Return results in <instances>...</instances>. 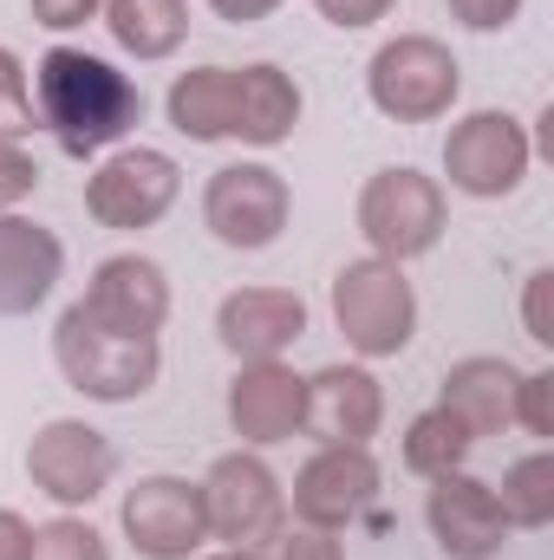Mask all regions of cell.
I'll use <instances>...</instances> for the list:
<instances>
[{
  "instance_id": "cell-1",
  "label": "cell",
  "mask_w": 554,
  "mask_h": 560,
  "mask_svg": "<svg viewBox=\"0 0 554 560\" xmlns=\"http://www.w3.org/2000/svg\"><path fill=\"white\" fill-rule=\"evenodd\" d=\"M300 98L293 85L280 79L275 66H249V72H189L176 92H170V118L176 131L189 138H255V143H275L287 125H293Z\"/></svg>"
},
{
  "instance_id": "cell-2",
  "label": "cell",
  "mask_w": 554,
  "mask_h": 560,
  "mask_svg": "<svg viewBox=\"0 0 554 560\" xmlns=\"http://www.w3.org/2000/svg\"><path fill=\"white\" fill-rule=\"evenodd\" d=\"M39 105H46V125L59 131L66 150H99V143L125 138L138 125V85L125 72H112L105 59L92 52H72V46H53L39 59Z\"/></svg>"
},
{
  "instance_id": "cell-3",
  "label": "cell",
  "mask_w": 554,
  "mask_h": 560,
  "mask_svg": "<svg viewBox=\"0 0 554 560\" xmlns=\"http://www.w3.org/2000/svg\"><path fill=\"white\" fill-rule=\"evenodd\" d=\"M59 365L92 398H138L157 378V339L150 332H118L99 313L72 306L66 326H59Z\"/></svg>"
},
{
  "instance_id": "cell-4",
  "label": "cell",
  "mask_w": 554,
  "mask_h": 560,
  "mask_svg": "<svg viewBox=\"0 0 554 560\" xmlns=\"http://www.w3.org/2000/svg\"><path fill=\"white\" fill-rule=\"evenodd\" d=\"M333 313L359 352H399L412 339V287L392 268H346L333 287Z\"/></svg>"
},
{
  "instance_id": "cell-5",
  "label": "cell",
  "mask_w": 554,
  "mask_h": 560,
  "mask_svg": "<svg viewBox=\"0 0 554 560\" xmlns=\"http://www.w3.org/2000/svg\"><path fill=\"white\" fill-rule=\"evenodd\" d=\"M372 98L392 112V118H437L450 98H457V66L450 52H437L430 39H399L379 52L372 66Z\"/></svg>"
},
{
  "instance_id": "cell-6",
  "label": "cell",
  "mask_w": 554,
  "mask_h": 560,
  "mask_svg": "<svg viewBox=\"0 0 554 560\" xmlns=\"http://www.w3.org/2000/svg\"><path fill=\"white\" fill-rule=\"evenodd\" d=\"M280 215H287V189H280L275 170H222L209 183V229L229 242V248H262L280 235Z\"/></svg>"
},
{
  "instance_id": "cell-7",
  "label": "cell",
  "mask_w": 554,
  "mask_h": 560,
  "mask_svg": "<svg viewBox=\"0 0 554 560\" xmlns=\"http://www.w3.org/2000/svg\"><path fill=\"white\" fill-rule=\"evenodd\" d=\"M125 528L138 541V555L150 560H183L203 541V495L189 482H170V476H150L131 489L125 502Z\"/></svg>"
},
{
  "instance_id": "cell-8",
  "label": "cell",
  "mask_w": 554,
  "mask_h": 560,
  "mask_svg": "<svg viewBox=\"0 0 554 560\" xmlns=\"http://www.w3.org/2000/svg\"><path fill=\"white\" fill-rule=\"evenodd\" d=\"M176 196V163L157 156V150H131L118 163H105L92 176V215L112 222V229H143L170 209Z\"/></svg>"
},
{
  "instance_id": "cell-9",
  "label": "cell",
  "mask_w": 554,
  "mask_h": 560,
  "mask_svg": "<svg viewBox=\"0 0 554 560\" xmlns=\"http://www.w3.org/2000/svg\"><path fill=\"white\" fill-rule=\"evenodd\" d=\"M203 522L229 541H262L280 522V489L275 476L255 463V456H222L216 476H209V502H203Z\"/></svg>"
},
{
  "instance_id": "cell-10",
  "label": "cell",
  "mask_w": 554,
  "mask_h": 560,
  "mask_svg": "<svg viewBox=\"0 0 554 560\" xmlns=\"http://www.w3.org/2000/svg\"><path fill=\"white\" fill-rule=\"evenodd\" d=\"M366 235L385 248V255H417L437 242V189L417 176V170H385L372 189H366Z\"/></svg>"
},
{
  "instance_id": "cell-11",
  "label": "cell",
  "mask_w": 554,
  "mask_h": 560,
  "mask_svg": "<svg viewBox=\"0 0 554 560\" xmlns=\"http://www.w3.org/2000/svg\"><path fill=\"white\" fill-rule=\"evenodd\" d=\"M443 163H450V183H457V189H470V196H503V189H516V176H522V163H529V143H522V131H516L509 118L483 112V118H470V125L450 138Z\"/></svg>"
},
{
  "instance_id": "cell-12",
  "label": "cell",
  "mask_w": 554,
  "mask_h": 560,
  "mask_svg": "<svg viewBox=\"0 0 554 560\" xmlns=\"http://www.w3.org/2000/svg\"><path fill=\"white\" fill-rule=\"evenodd\" d=\"M26 469H33V482H39L46 495H59V502H92V495L105 489V476H112V443H105L99 430H85V423H53V430L33 443Z\"/></svg>"
},
{
  "instance_id": "cell-13",
  "label": "cell",
  "mask_w": 554,
  "mask_h": 560,
  "mask_svg": "<svg viewBox=\"0 0 554 560\" xmlns=\"http://www.w3.org/2000/svg\"><path fill=\"white\" fill-rule=\"evenodd\" d=\"M372 489H379L372 456H366L359 443H333L326 456H313V463H307V476H300V489H293V509H300L307 522L333 528V522L359 515V509L372 502Z\"/></svg>"
},
{
  "instance_id": "cell-14",
  "label": "cell",
  "mask_w": 554,
  "mask_h": 560,
  "mask_svg": "<svg viewBox=\"0 0 554 560\" xmlns=\"http://www.w3.org/2000/svg\"><path fill=\"white\" fill-rule=\"evenodd\" d=\"M430 528L457 560H489L503 548V502L470 476H443L430 489Z\"/></svg>"
},
{
  "instance_id": "cell-15",
  "label": "cell",
  "mask_w": 554,
  "mask_h": 560,
  "mask_svg": "<svg viewBox=\"0 0 554 560\" xmlns=\"http://www.w3.org/2000/svg\"><path fill=\"white\" fill-rule=\"evenodd\" d=\"M163 306H170V293H163V275L150 261H105L92 300H85V313H99L118 332H157Z\"/></svg>"
},
{
  "instance_id": "cell-16",
  "label": "cell",
  "mask_w": 554,
  "mask_h": 560,
  "mask_svg": "<svg viewBox=\"0 0 554 560\" xmlns=\"http://www.w3.org/2000/svg\"><path fill=\"white\" fill-rule=\"evenodd\" d=\"M300 418L313 423L326 443H366L372 423H379V392H372L366 372H320Z\"/></svg>"
},
{
  "instance_id": "cell-17",
  "label": "cell",
  "mask_w": 554,
  "mask_h": 560,
  "mask_svg": "<svg viewBox=\"0 0 554 560\" xmlns=\"http://www.w3.org/2000/svg\"><path fill=\"white\" fill-rule=\"evenodd\" d=\"M229 411H235V430H242V436L275 443V436H287V430L300 423V411H307V385H300L293 372H280V365H255V372L235 385Z\"/></svg>"
},
{
  "instance_id": "cell-18",
  "label": "cell",
  "mask_w": 554,
  "mask_h": 560,
  "mask_svg": "<svg viewBox=\"0 0 554 560\" xmlns=\"http://www.w3.org/2000/svg\"><path fill=\"white\" fill-rule=\"evenodd\" d=\"M53 275H59L53 235H39L26 222H0V313H20V306L46 300Z\"/></svg>"
},
{
  "instance_id": "cell-19",
  "label": "cell",
  "mask_w": 554,
  "mask_h": 560,
  "mask_svg": "<svg viewBox=\"0 0 554 560\" xmlns=\"http://www.w3.org/2000/svg\"><path fill=\"white\" fill-rule=\"evenodd\" d=\"M300 326H307V313H300L293 293H235V300L222 306V339H229L235 352H255V359L280 352Z\"/></svg>"
},
{
  "instance_id": "cell-20",
  "label": "cell",
  "mask_w": 554,
  "mask_h": 560,
  "mask_svg": "<svg viewBox=\"0 0 554 560\" xmlns=\"http://www.w3.org/2000/svg\"><path fill=\"white\" fill-rule=\"evenodd\" d=\"M516 385H522V378H516L509 365H496V359H470V365L450 372L443 411L463 423V430H496V423L509 418V392H516Z\"/></svg>"
},
{
  "instance_id": "cell-21",
  "label": "cell",
  "mask_w": 554,
  "mask_h": 560,
  "mask_svg": "<svg viewBox=\"0 0 554 560\" xmlns=\"http://www.w3.org/2000/svg\"><path fill=\"white\" fill-rule=\"evenodd\" d=\"M112 33L131 52H170L183 39V0H112Z\"/></svg>"
},
{
  "instance_id": "cell-22",
  "label": "cell",
  "mask_w": 554,
  "mask_h": 560,
  "mask_svg": "<svg viewBox=\"0 0 554 560\" xmlns=\"http://www.w3.org/2000/svg\"><path fill=\"white\" fill-rule=\"evenodd\" d=\"M470 450V430L450 418V411H430V418L412 423V443H405V456H412V469L424 476H450V463Z\"/></svg>"
},
{
  "instance_id": "cell-23",
  "label": "cell",
  "mask_w": 554,
  "mask_h": 560,
  "mask_svg": "<svg viewBox=\"0 0 554 560\" xmlns=\"http://www.w3.org/2000/svg\"><path fill=\"white\" fill-rule=\"evenodd\" d=\"M549 456H529V463H516V476H509V489H503V515H522V522H549L554 515V495H549Z\"/></svg>"
},
{
  "instance_id": "cell-24",
  "label": "cell",
  "mask_w": 554,
  "mask_h": 560,
  "mask_svg": "<svg viewBox=\"0 0 554 560\" xmlns=\"http://www.w3.org/2000/svg\"><path fill=\"white\" fill-rule=\"evenodd\" d=\"M26 560H105V541L92 528H79V522H53L46 535H33Z\"/></svg>"
},
{
  "instance_id": "cell-25",
  "label": "cell",
  "mask_w": 554,
  "mask_h": 560,
  "mask_svg": "<svg viewBox=\"0 0 554 560\" xmlns=\"http://www.w3.org/2000/svg\"><path fill=\"white\" fill-rule=\"evenodd\" d=\"M33 125V112H26V79H20V66L0 52V138H13V131H26Z\"/></svg>"
},
{
  "instance_id": "cell-26",
  "label": "cell",
  "mask_w": 554,
  "mask_h": 560,
  "mask_svg": "<svg viewBox=\"0 0 554 560\" xmlns=\"http://www.w3.org/2000/svg\"><path fill=\"white\" fill-rule=\"evenodd\" d=\"M33 183H39V170H33V163H26V156L13 150V143H0V202H13V196H26Z\"/></svg>"
},
{
  "instance_id": "cell-27",
  "label": "cell",
  "mask_w": 554,
  "mask_h": 560,
  "mask_svg": "<svg viewBox=\"0 0 554 560\" xmlns=\"http://www.w3.org/2000/svg\"><path fill=\"white\" fill-rule=\"evenodd\" d=\"M457 13H463V26H503L522 0H450Z\"/></svg>"
},
{
  "instance_id": "cell-28",
  "label": "cell",
  "mask_w": 554,
  "mask_h": 560,
  "mask_svg": "<svg viewBox=\"0 0 554 560\" xmlns=\"http://www.w3.org/2000/svg\"><path fill=\"white\" fill-rule=\"evenodd\" d=\"M320 13H326L333 26H366V20L385 13V0H320Z\"/></svg>"
},
{
  "instance_id": "cell-29",
  "label": "cell",
  "mask_w": 554,
  "mask_h": 560,
  "mask_svg": "<svg viewBox=\"0 0 554 560\" xmlns=\"http://www.w3.org/2000/svg\"><path fill=\"white\" fill-rule=\"evenodd\" d=\"M92 7H99V0H33L39 26H79V20H85Z\"/></svg>"
},
{
  "instance_id": "cell-30",
  "label": "cell",
  "mask_w": 554,
  "mask_h": 560,
  "mask_svg": "<svg viewBox=\"0 0 554 560\" xmlns=\"http://www.w3.org/2000/svg\"><path fill=\"white\" fill-rule=\"evenodd\" d=\"M280 560H339V548H333L326 535H293V541L280 548Z\"/></svg>"
},
{
  "instance_id": "cell-31",
  "label": "cell",
  "mask_w": 554,
  "mask_h": 560,
  "mask_svg": "<svg viewBox=\"0 0 554 560\" xmlns=\"http://www.w3.org/2000/svg\"><path fill=\"white\" fill-rule=\"evenodd\" d=\"M549 385L554 378H522V392H529V430H542V436H549Z\"/></svg>"
},
{
  "instance_id": "cell-32",
  "label": "cell",
  "mask_w": 554,
  "mask_h": 560,
  "mask_svg": "<svg viewBox=\"0 0 554 560\" xmlns=\"http://www.w3.org/2000/svg\"><path fill=\"white\" fill-rule=\"evenodd\" d=\"M26 548H33V535L13 515H0V560H26Z\"/></svg>"
},
{
  "instance_id": "cell-33",
  "label": "cell",
  "mask_w": 554,
  "mask_h": 560,
  "mask_svg": "<svg viewBox=\"0 0 554 560\" xmlns=\"http://www.w3.org/2000/svg\"><path fill=\"white\" fill-rule=\"evenodd\" d=\"M216 7H222L229 20H255V13H268L275 0H216Z\"/></svg>"
},
{
  "instance_id": "cell-34",
  "label": "cell",
  "mask_w": 554,
  "mask_h": 560,
  "mask_svg": "<svg viewBox=\"0 0 554 560\" xmlns=\"http://www.w3.org/2000/svg\"><path fill=\"white\" fill-rule=\"evenodd\" d=\"M222 560H249V555H222Z\"/></svg>"
}]
</instances>
